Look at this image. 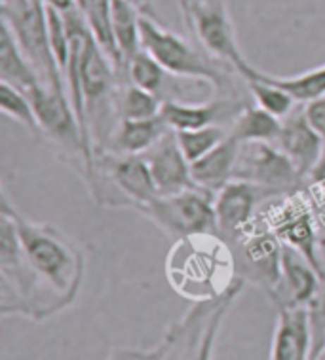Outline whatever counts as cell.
Here are the masks:
<instances>
[{
  "label": "cell",
  "mask_w": 325,
  "mask_h": 360,
  "mask_svg": "<svg viewBox=\"0 0 325 360\" xmlns=\"http://www.w3.org/2000/svg\"><path fill=\"white\" fill-rule=\"evenodd\" d=\"M6 198L23 256L57 315L78 298L86 274V256L73 237L54 224L29 220L16 209L8 193Z\"/></svg>",
  "instance_id": "6da1fadb"
},
{
  "label": "cell",
  "mask_w": 325,
  "mask_h": 360,
  "mask_svg": "<svg viewBox=\"0 0 325 360\" xmlns=\"http://www.w3.org/2000/svg\"><path fill=\"white\" fill-rule=\"evenodd\" d=\"M164 271L171 290L192 304L223 298L240 281L231 243L213 231L176 239L166 255Z\"/></svg>",
  "instance_id": "7a4b0ae2"
},
{
  "label": "cell",
  "mask_w": 325,
  "mask_h": 360,
  "mask_svg": "<svg viewBox=\"0 0 325 360\" xmlns=\"http://www.w3.org/2000/svg\"><path fill=\"white\" fill-rule=\"evenodd\" d=\"M141 48L173 76L206 84L217 97H244L238 80H244L231 65L209 56L202 46L177 34L157 18H141ZM250 97V95H247Z\"/></svg>",
  "instance_id": "3957f363"
},
{
  "label": "cell",
  "mask_w": 325,
  "mask_h": 360,
  "mask_svg": "<svg viewBox=\"0 0 325 360\" xmlns=\"http://www.w3.org/2000/svg\"><path fill=\"white\" fill-rule=\"evenodd\" d=\"M0 313L40 323L54 317V307L27 264L4 188L0 199Z\"/></svg>",
  "instance_id": "277c9868"
},
{
  "label": "cell",
  "mask_w": 325,
  "mask_h": 360,
  "mask_svg": "<svg viewBox=\"0 0 325 360\" xmlns=\"http://www.w3.org/2000/svg\"><path fill=\"white\" fill-rule=\"evenodd\" d=\"M0 23L37 70L42 86L67 94V82L51 53L48 13L40 0H0ZM69 95V94H67Z\"/></svg>",
  "instance_id": "5b68a950"
},
{
  "label": "cell",
  "mask_w": 325,
  "mask_h": 360,
  "mask_svg": "<svg viewBox=\"0 0 325 360\" xmlns=\"http://www.w3.org/2000/svg\"><path fill=\"white\" fill-rule=\"evenodd\" d=\"M185 25L192 40L215 59L231 65L242 78L253 70L240 50L236 29L232 23L226 0H177Z\"/></svg>",
  "instance_id": "8992f818"
},
{
  "label": "cell",
  "mask_w": 325,
  "mask_h": 360,
  "mask_svg": "<svg viewBox=\"0 0 325 360\" xmlns=\"http://www.w3.org/2000/svg\"><path fill=\"white\" fill-rule=\"evenodd\" d=\"M231 247L236 255L238 277L261 288L270 300L274 298L281 281L283 243L261 217V212L234 241H231Z\"/></svg>",
  "instance_id": "52a82bcc"
},
{
  "label": "cell",
  "mask_w": 325,
  "mask_h": 360,
  "mask_svg": "<svg viewBox=\"0 0 325 360\" xmlns=\"http://www.w3.org/2000/svg\"><path fill=\"white\" fill-rule=\"evenodd\" d=\"M137 212L173 241L206 231L219 233L213 193L202 188L158 195L157 199L141 207Z\"/></svg>",
  "instance_id": "ba28073f"
},
{
  "label": "cell",
  "mask_w": 325,
  "mask_h": 360,
  "mask_svg": "<svg viewBox=\"0 0 325 360\" xmlns=\"http://www.w3.org/2000/svg\"><path fill=\"white\" fill-rule=\"evenodd\" d=\"M234 179L253 184L266 201L307 190V179L272 143L242 144Z\"/></svg>",
  "instance_id": "9c48e42d"
},
{
  "label": "cell",
  "mask_w": 325,
  "mask_h": 360,
  "mask_svg": "<svg viewBox=\"0 0 325 360\" xmlns=\"http://www.w3.org/2000/svg\"><path fill=\"white\" fill-rule=\"evenodd\" d=\"M215 304H217V300L209 302V304H194L192 309L188 311L179 323L173 324L164 334L162 342L154 347L118 349L109 356V360H187L198 342Z\"/></svg>",
  "instance_id": "30bf717a"
},
{
  "label": "cell",
  "mask_w": 325,
  "mask_h": 360,
  "mask_svg": "<svg viewBox=\"0 0 325 360\" xmlns=\"http://www.w3.org/2000/svg\"><path fill=\"white\" fill-rule=\"evenodd\" d=\"M251 97H213L207 101H164L160 116L171 131L202 129L209 125H225L242 112Z\"/></svg>",
  "instance_id": "8fae6325"
},
{
  "label": "cell",
  "mask_w": 325,
  "mask_h": 360,
  "mask_svg": "<svg viewBox=\"0 0 325 360\" xmlns=\"http://www.w3.org/2000/svg\"><path fill=\"white\" fill-rule=\"evenodd\" d=\"M266 199L253 184L245 180L232 179L213 195L217 231L226 241H234L257 218Z\"/></svg>",
  "instance_id": "7c38bea8"
},
{
  "label": "cell",
  "mask_w": 325,
  "mask_h": 360,
  "mask_svg": "<svg viewBox=\"0 0 325 360\" xmlns=\"http://www.w3.org/2000/svg\"><path fill=\"white\" fill-rule=\"evenodd\" d=\"M276 146L288 155L308 182L314 167L318 165L321 155L325 154V141L314 125L308 122L305 105L300 103L288 118L281 120V131L276 139Z\"/></svg>",
  "instance_id": "4fadbf2b"
},
{
  "label": "cell",
  "mask_w": 325,
  "mask_h": 360,
  "mask_svg": "<svg viewBox=\"0 0 325 360\" xmlns=\"http://www.w3.org/2000/svg\"><path fill=\"white\" fill-rule=\"evenodd\" d=\"M276 311L269 360H312V323L308 307L281 305Z\"/></svg>",
  "instance_id": "5bb4252c"
},
{
  "label": "cell",
  "mask_w": 325,
  "mask_h": 360,
  "mask_svg": "<svg viewBox=\"0 0 325 360\" xmlns=\"http://www.w3.org/2000/svg\"><path fill=\"white\" fill-rule=\"evenodd\" d=\"M143 158L149 163L150 173H152L160 195L198 188L194 184L190 162L179 148L173 131H168L149 152H145Z\"/></svg>",
  "instance_id": "9a60e30c"
},
{
  "label": "cell",
  "mask_w": 325,
  "mask_h": 360,
  "mask_svg": "<svg viewBox=\"0 0 325 360\" xmlns=\"http://www.w3.org/2000/svg\"><path fill=\"white\" fill-rule=\"evenodd\" d=\"M321 275L305 256L283 245L281 252V281L280 288L272 298L276 307L281 305H300L308 307L321 288Z\"/></svg>",
  "instance_id": "2e32d148"
},
{
  "label": "cell",
  "mask_w": 325,
  "mask_h": 360,
  "mask_svg": "<svg viewBox=\"0 0 325 360\" xmlns=\"http://www.w3.org/2000/svg\"><path fill=\"white\" fill-rule=\"evenodd\" d=\"M240 148L242 143L234 135H228L219 146H215L204 158L190 163L194 184L215 195L234 179Z\"/></svg>",
  "instance_id": "e0dca14e"
},
{
  "label": "cell",
  "mask_w": 325,
  "mask_h": 360,
  "mask_svg": "<svg viewBox=\"0 0 325 360\" xmlns=\"http://www.w3.org/2000/svg\"><path fill=\"white\" fill-rule=\"evenodd\" d=\"M124 82H132L141 89H147L164 103V101H185L181 94L183 86L194 80L173 76L164 69L154 57H150L147 51L141 50L128 65Z\"/></svg>",
  "instance_id": "ac0fdd59"
},
{
  "label": "cell",
  "mask_w": 325,
  "mask_h": 360,
  "mask_svg": "<svg viewBox=\"0 0 325 360\" xmlns=\"http://www.w3.org/2000/svg\"><path fill=\"white\" fill-rule=\"evenodd\" d=\"M171 131L162 116L152 120H120L105 152L143 155ZM101 154V152H99Z\"/></svg>",
  "instance_id": "d6986e66"
},
{
  "label": "cell",
  "mask_w": 325,
  "mask_h": 360,
  "mask_svg": "<svg viewBox=\"0 0 325 360\" xmlns=\"http://www.w3.org/2000/svg\"><path fill=\"white\" fill-rule=\"evenodd\" d=\"M0 84L16 87L23 94L31 95L37 87L42 86L37 70L32 69L23 51L13 40L12 32L0 23Z\"/></svg>",
  "instance_id": "ffe728a7"
},
{
  "label": "cell",
  "mask_w": 325,
  "mask_h": 360,
  "mask_svg": "<svg viewBox=\"0 0 325 360\" xmlns=\"http://www.w3.org/2000/svg\"><path fill=\"white\" fill-rule=\"evenodd\" d=\"M141 18L143 13L130 0H113V34L120 56V82H124L130 61L143 50Z\"/></svg>",
  "instance_id": "44dd1931"
},
{
  "label": "cell",
  "mask_w": 325,
  "mask_h": 360,
  "mask_svg": "<svg viewBox=\"0 0 325 360\" xmlns=\"http://www.w3.org/2000/svg\"><path fill=\"white\" fill-rule=\"evenodd\" d=\"M281 131V120L257 106L253 101L242 108L231 125V135L240 143H276Z\"/></svg>",
  "instance_id": "7402d4cb"
},
{
  "label": "cell",
  "mask_w": 325,
  "mask_h": 360,
  "mask_svg": "<svg viewBox=\"0 0 325 360\" xmlns=\"http://www.w3.org/2000/svg\"><path fill=\"white\" fill-rule=\"evenodd\" d=\"M245 86L251 95V101L263 110L276 116V118H288L289 114L300 105L293 95L286 91L283 87L276 86L274 82L266 80L261 76V70L253 67L250 76L245 78Z\"/></svg>",
  "instance_id": "603a6c76"
},
{
  "label": "cell",
  "mask_w": 325,
  "mask_h": 360,
  "mask_svg": "<svg viewBox=\"0 0 325 360\" xmlns=\"http://www.w3.org/2000/svg\"><path fill=\"white\" fill-rule=\"evenodd\" d=\"M244 285H245L244 281L240 279L236 285L232 286V290L228 292V294H225L223 298L217 300V304H215V307H213L211 315H209V319H207L206 326H204V330H202L200 338H198V342H196L194 349L187 356V360H213L221 326H223V323H225L226 313L231 311L234 300L240 296V292H242V286Z\"/></svg>",
  "instance_id": "cb8c5ba5"
},
{
  "label": "cell",
  "mask_w": 325,
  "mask_h": 360,
  "mask_svg": "<svg viewBox=\"0 0 325 360\" xmlns=\"http://www.w3.org/2000/svg\"><path fill=\"white\" fill-rule=\"evenodd\" d=\"M162 101L132 82H120L116 91V114L120 120H152L160 116Z\"/></svg>",
  "instance_id": "d4e9b609"
},
{
  "label": "cell",
  "mask_w": 325,
  "mask_h": 360,
  "mask_svg": "<svg viewBox=\"0 0 325 360\" xmlns=\"http://www.w3.org/2000/svg\"><path fill=\"white\" fill-rule=\"evenodd\" d=\"M261 76L266 78V80L274 82L276 86L283 87L286 91H289L302 105H307L310 101L325 95V63L310 70L299 72V75L278 76L261 70Z\"/></svg>",
  "instance_id": "484cf974"
},
{
  "label": "cell",
  "mask_w": 325,
  "mask_h": 360,
  "mask_svg": "<svg viewBox=\"0 0 325 360\" xmlns=\"http://www.w3.org/2000/svg\"><path fill=\"white\" fill-rule=\"evenodd\" d=\"M0 110L16 124L25 127L35 137H42L40 122L31 97L8 84H0Z\"/></svg>",
  "instance_id": "4316f807"
},
{
  "label": "cell",
  "mask_w": 325,
  "mask_h": 360,
  "mask_svg": "<svg viewBox=\"0 0 325 360\" xmlns=\"http://www.w3.org/2000/svg\"><path fill=\"white\" fill-rule=\"evenodd\" d=\"M176 133L177 144L183 150V154L188 162L194 163L200 160L207 152H211L215 146H219L228 135L231 129L225 125H209L202 129H188V131H173Z\"/></svg>",
  "instance_id": "83f0119b"
},
{
  "label": "cell",
  "mask_w": 325,
  "mask_h": 360,
  "mask_svg": "<svg viewBox=\"0 0 325 360\" xmlns=\"http://www.w3.org/2000/svg\"><path fill=\"white\" fill-rule=\"evenodd\" d=\"M310 311V323H312V356L319 351L325 338V279L321 283L318 296L312 304L308 305Z\"/></svg>",
  "instance_id": "f1b7e54d"
},
{
  "label": "cell",
  "mask_w": 325,
  "mask_h": 360,
  "mask_svg": "<svg viewBox=\"0 0 325 360\" xmlns=\"http://www.w3.org/2000/svg\"><path fill=\"white\" fill-rule=\"evenodd\" d=\"M305 112H307L308 122L314 125V129L318 131L325 141V95L307 103L305 105Z\"/></svg>",
  "instance_id": "f546056e"
},
{
  "label": "cell",
  "mask_w": 325,
  "mask_h": 360,
  "mask_svg": "<svg viewBox=\"0 0 325 360\" xmlns=\"http://www.w3.org/2000/svg\"><path fill=\"white\" fill-rule=\"evenodd\" d=\"M130 2H132L133 6L137 8L143 15L157 18V12H154V0H130Z\"/></svg>",
  "instance_id": "4dcf8cb0"
},
{
  "label": "cell",
  "mask_w": 325,
  "mask_h": 360,
  "mask_svg": "<svg viewBox=\"0 0 325 360\" xmlns=\"http://www.w3.org/2000/svg\"><path fill=\"white\" fill-rule=\"evenodd\" d=\"M44 6H50V8H56V10H70V8L75 6V0H40Z\"/></svg>",
  "instance_id": "1f68e13d"
},
{
  "label": "cell",
  "mask_w": 325,
  "mask_h": 360,
  "mask_svg": "<svg viewBox=\"0 0 325 360\" xmlns=\"http://www.w3.org/2000/svg\"><path fill=\"white\" fill-rule=\"evenodd\" d=\"M318 354H324V356H325V338H324V342H321V347H319V351L314 354V356H318ZM314 356H312V359H314Z\"/></svg>",
  "instance_id": "d6a6232c"
},
{
  "label": "cell",
  "mask_w": 325,
  "mask_h": 360,
  "mask_svg": "<svg viewBox=\"0 0 325 360\" xmlns=\"http://www.w3.org/2000/svg\"><path fill=\"white\" fill-rule=\"evenodd\" d=\"M312 360H325V356H324V354H318V356H314Z\"/></svg>",
  "instance_id": "836d02e7"
}]
</instances>
